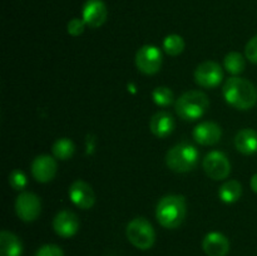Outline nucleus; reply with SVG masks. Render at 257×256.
<instances>
[{
  "label": "nucleus",
  "mask_w": 257,
  "mask_h": 256,
  "mask_svg": "<svg viewBox=\"0 0 257 256\" xmlns=\"http://www.w3.org/2000/svg\"><path fill=\"white\" fill-rule=\"evenodd\" d=\"M223 78L222 68L218 63L212 62V60H207L201 64L197 65L195 70V80L200 87L207 88H215L220 85L221 80Z\"/></svg>",
  "instance_id": "obj_9"
},
{
  "label": "nucleus",
  "mask_w": 257,
  "mask_h": 256,
  "mask_svg": "<svg viewBox=\"0 0 257 256\" xmlns=\"http://www.w3.org/2000/svg\"><path fill=\"white\" fill-rule=\"evenodd\" d=\"M58 165L57 161L49 155H40L33 160L32 175L38 182H50L57 175Z\"/></svg>",
  "instance_id": "obj_12"
},
{
  "label": "nucleus",
  "mask_w": 257,
  "mask_h": 256,
  "mask_svg": "<svg viewBox=\"0 0 257 256\" xmlns=\"http://www.w3.org/2000/svg\"><path fill=\"white\" fill-rule=\"evenodd\" d=\"M222 94L228 104L240 110L251 109L257 102L255 84L237 75L226 80L222 87Z\"/></svg>",
  "instance_id": "obj_1"
},
{
  "label": "nucleus",
  "mask_w": 257,
  "mask_h": 256,
  "mask_svg": "<svg viewBox=\"0 0 257 256\" xmlns=\"http://www.w3.org/2000/svg\"><path fill=\"white\" fill-rule=\"evenodd\" d=\"M35 256H64L62 248L53 243H48V245L42 246L39 250L37 251Z\"/></svg>",
  "instance_id": "obj_26"
},
{
  "label": "nucleus",
  "mask_w": 257,
  "mask_h": 256,
  "mask_svg": "<svg viewBox=\"0 0 257 256\" xmlns=\"http://www.w3.org/2000/svg\"><path fill=\"white\" fill-rule=\"evenodd\" d=\"M223 67L230 74L237 75L245 70V58L238 52H230L223 58Z\"/></svg>",
  "instance_id": "obj_21"
},
{
  "label": "nucleus",
  "mask_w": 257,
  "mask_h": 256,
  "mask_svg": "<svg viewBox=\"0 0 257 256\" xmlns=\"http://www.w3.org/2000/svg\"><path fill=\"white\" fill-rule=\"evenodd\" d=\"M28 180H27V176L23 171L20 170H14L10 172L9 175V185L12 186L14 190L17 191H22L24 190L25 186H27Z\"/></svg>",
  "instance_id": "obj_24"
},
{
  "label": "nucleus",
  "mask_w": 257,
  "mask_h": 256,
  "mask_svg": "<svg viewBox=\"0 0 257 256\" xmlns=\"http://www.w3.org/2000/svg\"><path fill=\"white\" fill-rule=\"evenodd\" d=\"M79 218L73 211L63 210L53 218V228L60 237H73L79 230Z\"/></svg>",
  "instance_id": "obj_11"
},
{
  "label": "nucleus",
  "mask_w": 257,
  "mask_h": 256,
  "mask_svg": "<svg viewBox=\"0 0 257 256\" xmlns=\"http://www.w3.org/2000/svg\"><path fill=\"white\" fill-rule=\"evenodd\" d=\"M193 140L202 146H212L216 145L221 140L222 136V130L220 125L215 122H201L200 124L193 128Z\"/></svg>",
  "instance_id": "obj_14"
},
{
  "label": "nucleus",
  "mask_w": 257,
  "mask_h": 256,
  "mask_svg": "<svg viewBox=\"0 0 257 256\" xmlns=\"http://www.w3.org/2000/svg\"><path fill=\"white\" fill-rule=\"evenodd\" d=\"M23 245L20 238L10 231L0 232V256H22Z\"/></svg>",
  "instance_id": "obj_18"
},
{
  "label": "nucleus",
  "mask_w": 257,
  "mask_h": 256,
  "mask_svg": "<svg viewBox=\"0 0 257 256\" xmlns=\"http://www.w3.org/2000/svg\"><path fill=\"white\" fill-rule=\"evenodd\" d=\"M166 163L173 172L185 173L192 171L198 163L197 148L187 142L178 143L167 152Z\"/></svg>",
  "instance_id": "obj_4"
},
{
  "label": "nucleus",
  "mask_w": 257,
  "mask_h": 256,
  "mask_svg": "<svg viewBox=\"0 0 257 256\" xmlns=\"http://www.w3.org/2000/svg\"><path fill=\"white\" fill-rule=\"evenodd\" d=\"M163 50L171 57H177L185 49V40L178 34H170L163 39Z\"/></svg>",
  "instance_id": "obj_22"
},
{
  "label": "nucleus",
  "mask_w": 257,
  "mask_h": 256,
  "mask_svg": "<svg viewBox=\"0 0 257 256\" xmlns=\"http://www.w3.org/2000/svg\"><path fill=\"white\" fill-rule=\"evenodd\" d=\"M245 57L251 63L257 64V35L251 38L245 47Z\"/></svg>",
  "instance_id": "obj_27"
},
{
  "label": "nucleus",
  "mask_w": 257,
  "mask_h": 256,
  "mask_svg": "<svg viewBox=\"0 0 257 256\" xmlns=\"http://www.w3.org/2000/svg\"><path fill=\"white\" fill-rule=\"evenodd\" d=\"M85 22L80 18H74V19L69 20L67 25V32L68 34H70L72 37H79L80 34H83L85 29Z\"/></svg>",
  "instance_id": "obj_25"
},
{
  "label": "nucleus",
  "mask_w": 257,
  "mask_h": 256,
  "mask_svg": "<svg viewBox=\"0 0 257 256\" xmlns=\"http://www.w3.org/2000/svg\"><path fill=\"white\" fill-rule=\"evenodd\" d=\"M52 151L55 158L60 161H67L72 158L73 155H74L75 146L73 141H70L69 138H59V140L54 142Z\"/></svg>",
  "instance_id": "obj_20"
},
{
  "label": "nucleus",
  "mask_w": 257,
  "mask_h": 256,
  "mask_svg": "<svg viewBox=\"0 0 257 256\" xmlns=\"http://www.w3.org/2000/svg\"><path fill=\"white\" fill-rule=\"evenodd\" d=\"M187 213V205L183 196L167 195L156 207V217L165 228H176L183 222Z\"/></svg>",
  "instance_id": "obj_2"
},
{
  "label": "nucleus",
  "mask_w": 257,
  "mask_h": 256,
  "mask_svg": "<svg viewBox=\"0 0 257 256\" xmlns=\"http://www.w3.org/2000/svg\"><path fill=\"white\" fill-rule=\"evenodd\" d=\"M108 10L102 0H87L83 5L82 19L90 28H99L105 23Z\"/></svg>",
  "instance_id": "obj_13"
},
{
  "label": "nucleus",
  "mask_w": 257,
  "mask_h": 256,
  "mask_svg": "<svg viewBox=\"0 0 257 256\" xmlns=\"http://www.w3.org/2000/svg\"><path fill=\"white\" fill-rule=\"evenodd\" d=\"M152 99L160 107H167L173 102V92L165 85L156 87L152 90Z\"/></svg>",
  "instance_id": "obj_23"
},
{
  "label": "nucleus",
  "mask_w": 257,
  "mask_h": 256,
  "mask_svg": "<svg viewBox=\"0 0 257 256\" xmlns=\"http://www.w3.org/2000/svg\"><path fill=\"white\" fill-rule=\"evenodd\" d=\"M250 186H251V190L253 191V192L257 193V173L251 177V181H250Z\"/></svg>",
  "instance_id": "obj_28"
},
{
  "label": "nucleus",
  "mask_w": 257,
  "mask_h": 256,
  "mask_svg": "<svg viewBox=\"0 0 257 256\" xmlns=\"http://www.w3.org/2000/svg\"><path fill=\"white\" fill-rule=\"evenodd\" d=\"M70 201L82 210H89L95 203V193L89 183L77 180L70 185L68 191Z\"/></svg>",
  "instance_id": "obj_10"
},
{
  "label": "nucleus",
  "mask_w": 257,
  "mask_h": 256,
  "mask_svg": "<svg viewBox=\"0 0 257 256\" xmlns=\"http://www.w3.org/2000/svg\"><path fill=\"white\" fill-rule=\"evenodd\" d=\"M15 212L25 222L35 221L42 212L40 198L33 192H22L15 200Z\"/></svg>",
  "instance_id": "obj_8"
},
{
  "label": "nucleus",
  "mask_w": 257,
  "mask_h": 256,
  "mask_svg": "<svg viewBox=\"0 0 257 256\" xmlns=\"http://www.w3.org/2000/svg\"><path fill=\"white\" fill-rule=\"evenodd\" d=\"M235 147L240 153L246 156L257 152V132L252 128H243L235 136Z\"/></svg>",
  "instance_id": "obj_17"
},
{
  "label": "nucleus",
  "mask_w": 257,
  "mask_h": 256,
  "mask_svg": "<svg viewBox=\"0 0 257 256\" xmlns=\"http://www.w3.org/2000/svg\"><path fill=\"white\" fill-rule=\"evenodd\" d=\"M210 107L208 97L201 90H188L176 100V112L185 120H196L205 115Z\"/></svg>",
  "instance_id": "obj_3"
},
{
  "label": "nucleus",
  "mask_w": 257,
  "mask_h": 256,
  "mask_svg": "<svg viewBox=\"0 0 257 256\" xmlns=\"http://www.w3.org/2000/svg\"><path fill=\"white\" fill-rule=\"evenodd\" d=\"M125 235L130 242L140 250H148L155 245V228L145 217H136L130 221L125 228Z\"/></svg>",
  "instance_id": "obj_5"
},
{
  "label": "nucleus",
  "mask_w": 257,
  "mask_h": 256,
  "mask_svg": "<svg viewBox=\"0 0 257 256\" xmlns=\"http://www.w3.org/2000/svg\"><path fill=\"white\" fill-rule=\"evenodd\" d=\"M242 195V186L238 181L230 180L226 181L218 188V197L225 203H233L240 200Z\"/></svg>",
  "instance_id": "obj_19"
},
{
  "label": "nucleus",
  "mask_w": 257,
  "mask_h": 256,
  "mask_svg": "<svg viewBox=\"0 0 257 256\" xmlns=\"http://www.w3.org/2000/svg\"><path fill=\"white\" fill-rule=\"evenodd\" d=\"M202 167L206 175L215 181L225 180L231 172V163L227 156L220 151H211L205 156Z\"/></svg>",
  "instance_id": "obj_6"
},
{
  "label": "nucleus",
  "mask_w": 257,
  "mask_h": 256,
  "mask_svg": "<svg viewBox=\"0 0 257 256\" xmlns=\"http://www.w3.org/2000/svg\"><path fill=\"white\" fill-rule=\"evenodd\" d=\"M136 65L143 74H156L162 65V52L156 45H143L136 54Z\"/></svg>",
  "instance_id": "obj_7"
},
{
  "label": "nucleus",
  "mask_w": 257,
  "mask_h": 256,
  "mask_svg": "<svg viewBox=\"0 0 257 256\" xmlns=\"http://www.w3.org/2000/svg\"><path fill=\"white\" fill-rule=\"evenodd\" d=\"M150 130L156 137L166 138L175 130V119L168 112L155 113L150 120Z\"/></svg>",
  "instance_id": "obj_16"
},
{
  "label": "nucleus",
  "mask_w": 257,
  "mask_h": 256,
  "mask_svg": "<svg viewBox=\"0 0 257 256\" xmlns=\"http://www.w3.org/2000/svg\"><path fill=\"white\" fill-rule=\"evenodd\" d=\"M202 248L207 256H226L230 251V241L223 233L212 231L203 238Z\"/></svg>",
  "instance_id": "obj_15"
}]
</instances>
